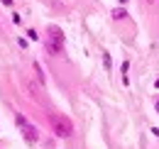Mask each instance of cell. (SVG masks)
Masks as SVG:
<instances>
[{
    "label": "cell",
    "mask_w": 159,
    "mask_h": 149,
    "mask_svg": "<svg viewBox=\"0 0 159 149\" xmlns=\"http://www.w3.org/2000/svg\"><path fill=\"white\" fill-rule=\"evenodd\" d=\"M113 17H115V20H122V17H127V12H125L122 7H115V10H113Z\"/></svg>",
    "instance_id": "277c9868"
},
{
    "label": "cell",
    "mask_w": 159,
    "mask_h": 149,
    "mask_svg": "<svg viewBox=\"0 0 159 149\" xmlns=\"http://www.w3.org/2000/svg\"><path fill=\"white\" fill-rule=\"evenodd\" d=\"M44 47H47V52L52 56H59L61 52H64V32H61V27H57V25H49V27H47Z\"/></svg>",
    "instance_id": "6da1fadb"
},
{
    "label": "cell",
    "mask_w": 159,
    "mask_h": 149,
    "mask_svg": "<svg viewBox=\"0 0 159 149\" xmlns=\"http://www.w3.org/2000/svg\"><path fill=\"white\" fill-rule=\"evenodd\" d=\"M154 86H157V88H159V78H157V83H154Z\"/></svg>",
    "instance_id": "8992f818"
},
{
    "label": "cell",
    "mask_w": 159,
    "mask_h": 149,
    "mask_svg": "<svg viewBox=\"0 0 159 149\" xmlns=\"http://www.w3.org/2000/svg\"><path fill=\"white\" fill-rule=\"evenodd\" d=\"M120 2H127V0H120Z\"/></svg>",
    "instance_id": "ba28073f"
},
{
    "label": "cell",
    "mask_w": 159,
    "mask_h": 149,
    "mask_svg": "<svg viewBox=\"0 0 159 149\" xmlns=\"http://www.w3.org/2000/svg\"><path fill=\"white\" fill-rule=\"evenodd\" d=\"M34 71H37V76H39V81L44 83V74H42V66H39V64H34Z\"/></svg>",
    "instance_id": "5b68a950"
},
{
    "label": "cell",
    "mask_w": 159,
    "mask_h": 149,
    "mask_svg": "<svg viewBox=\"0 0 159 149\" xmlns=\"http://www.w3.org/2000/svg\"><path fill=\"white\" fill-rule=\"evenodd\" d=\"M15 122H17V127H20V132H22V137L30 142V144H34L37 139H39V132H37V127L32 125V122H27V117L25 115H15Z\"/></svg>",
    "instance_id": "3957f363"
},
{
    "label": "cell",
    "mask_w": 159,
    "mask_h": 149,
    "mask_svg": "<svg viewBox=\"0 0 159 149\" xmlns=\"http://www.w3.org/2000/svg\"><path fill=\"white\" fill-rule=\"evenodd\" d=\"M49 125H52L54 134H57V137H61V139H66V137H71V134H74V122H71L66 115L52 112V115H49Z\"/></svg>",
    "instance_id": "7a4b0ae2"
},
{
    "label": "cell",
    "mask_w": 159,
    "mask_h": 149,
    "mask_svg": "<svg viewBox=\"0 0 159 149\" xmlns=\"http://www.w3.org/2000/svg\"><path fill=\"white\" fill-rule=\"evenodd\" d=\"M157 112H159V100H157Z\"/></svg>",
    "instance_id": "52a82bcc"
}]
</instances>
